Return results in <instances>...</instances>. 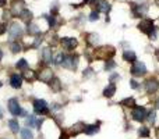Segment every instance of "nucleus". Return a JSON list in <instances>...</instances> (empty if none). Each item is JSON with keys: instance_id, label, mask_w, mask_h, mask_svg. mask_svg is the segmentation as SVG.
Listing matches in <instances>:
<instances>
[{"instance_id": "1", "label": "nucleus", "mask_w": 159, "mask_h": 139, "mask_svg": "<svg viewBox=\"0 0 159 139\" xmlns=\"http://www.w3.org/2000/svg\"><path fill=\"white\" fill-rule=\"evenodd\" d=\"M138 29L143 33L148 35V38L151 41L157 39V27L154 25V21L151 18H143V21L138 24Z\"/></svg>"}, {"instance_id": "2", "label": "nucleus", "mask_w": 159, "mask_h": 139, "mask_svg": "<svg viewBox=\"0 0 159 139\" xmlns=\"http://www.w3.org/2000/svg\"><path fill=\"white\" fill-rule=\"evenodd\" d=\"M116 54V49L113 46H101L98 47L96 50H93V57L98 59V60H110V59H113V56Z\"/></svg>"}, {"instance_id": "3", "label": "nucleus", "mask_w": 159, "mask_h": 139, "mask_svg": "<svg viewBox=\"0 0 159 139\" xmlns=\"http://www.w3.org/2000/svg\"><path fill=\"white\" fill-rule=\"evenodd\" d=\"M147 72H148V68H147V66H145L144 61L135 60L134 63L131 64V67H130V74H131L133 76H137V78H143V76H145Z\"/></svg>"}, {"instance_id": "4", "label": "nucleus", "mask_w": 159, "mask_h": 139, "mask_svg": "<svg viewBox=\"0 0 159 139\" xmlns=\"http://www.w3.org/2000/svg\"><path fill=\"white\" fill-rule=\"evenodd\" d=\"M147 113H148V110L144 106L135 104L131 109V111H130V117L134 121H137V123H144V121H147Z\"/></svg>"}, {"instance_id": "5", "label": "nucleus", "mask_w": 159, "mask_h": 139, "mask_svg": "<svg viewBox=\"0 0 159 139\" xmlns=\"http://www.w3.org/2000/svg\"><path fill=\"white\" fill-rule=\"evenodd\" d=\"M144 90L147 95H154L159 90V79L157 76H148L144 81Z\"/></svg>"}, {"instance_id": "6", "label": "nucleus", "mask_w": 159, "mask_h": 139, "mask_svg": "<svg viewBox=\"0 0 159 139\" xmlns=\"http://www.w3.org/2000/svg\"><path fill=\"white\" fill-rule=\"evenodd\" d=\"M32 107H34L35 114H38V115H48L49 114V106H48V103L43 100V99H35V100L32 102Z\"/></svg>"}, {"instance_id": "7", "label": "nucleus", "mask_w": 159, "mask_h": 139, "mask_svg": "<svg viewBox=\"0 0 159 139\" xmlns=\"http://www.w3.org/2000/svg\"><path fill=\"white\" fill-rule=\"evenodd\" d=\"M80 57L77 54H69V56H64V61L61 66L64 67V68L70 70V71H75L78 67V63H80Z\"/></svg>"}, {"instance_id": "8", "label": "nucleus", "mask_w": 159, "mask_h": 139, "mask_svg": "<svg viewBox=\"0 0 159 139\" xmlns=\"http://www.w3.org/2000/svg\"><path fill=\"white\" fill-rule=\"evenodd\" d=\"M53 78H55V74L49 67H43L39 72H36V79L41 82H45V84H49Z\"/></svg>"}, {"instance_id": "9", "label": "nucleus", "mask_w": 159, "mask_h": 139, "mask_svg": "<svg viewBox=\"0 0 159 139\" xmlns=\"http://www.w3.org/2000/svg\"><path fill=\"white\" fill-rule=\"evenodd\" d=\"M25 8V2L24 0H13L11 2V7H10V13L11 15L14 17H20L22 13H24Z\"/></svg>"}, {"instance_id": "10", "label": "nucleus", "mask_w": 159, "mask_h": 139, "mask_svg": "<svg viewBox=\"0 0 159 139\" xmlns=\"http://www.w3.org/2000/svg\"><path fill=\"white\" fill-rule=\"evenodd\" d=\"M7 109H8V111H10V114L14 115V117H18L22 113V109H21V106H20L18 99H16V98H11L10 100H8Z\"/></svg>"}, {"instance_id": "11", "label": "nucleus", "mask_w": 159, "mask_h": 139, "mask_svg": "<svg viewBox=\"0 0 159 139\" xmlns=\"http://www.w3.org/2000/svg\"><path fill=\"white\" fill-rule=\"evenodd\" d=\"M60 45L63 46L64 50L71 52V50H74L75 47L78 46V41L75 38H69V36H64V38L60 39Z\"/></svg>"}, {"instance_id": "12", "label": "nucleus", "mask_w": 159, "mask_h": 139, "mask_svg": "<svg viewBox=\"0 0 159 139\" xmlns=\"http://www.w3.org/2000/svg\"><path fill=\"white\" fill-rule=\"evenodd\" d=\"M8 35H10V39H13V41L18 39L22 35V27L18 22H11L10 28H8Z\"/></svg>"}, {"instance_id": "13", "label": "nucleus", "mask_w": 159, "mask_h": 139, "mask_svg": "<svg viewBox=\"0 0 159 139\" xmlns=\"http://www.w3.org/2000/svg\"><path fill=\"white\" fill-rule=\"evenodd\" d=\"M148 11V7L145 4H133V14L138 18H143Z\"/></svg>"}, {"instance_id": "14", "label": "nucleus", "mask_w": 159, "mask_h": 139, "mask_svg": "<svg viewBox=\"0 0 159 139\" xmlns=\"http://www.w3.org/2000/svg\"><path fill=\"white\" fill-rule=\"evenodd\" d=\"M10 86L13 89H20L22 86V76L18 74H13L10 76Z\"/></svg>"}, {"instance_id": "15", "label": "nucleus", "mask_w": 159, "mask_h": 139, "mask_svg": "<svg viewBox=\"0 0 159 139\" xmlns=\"http://www.w3.org/2000/svg\"><path fill=\"white\" fill-rule=\"evenodd\" d=\"M135 104H137V103H135V98H133V96L124 98V99H121V100L119 102V106L124 107V109H130V110H131Z\"/></svg>"}, {"instance_id": "16", "label": "nucleus", "mask_w": 159, "mask_h": 139, "mask_svg": "<svg viewBox=\"0 0 159 139\" xmlns=\"http://www.w3.org/2000/svg\"><path fill=\"white\" fill-rule=\"evenodd\" d=\"M85 124L84 123H81V121H80V123H75L74 125L71 127V129H70V135H71V137H77V135H80L81 134V132H84L85 131Z\"/></svg>"}, {"instance_id": "17", "label": "nucleus", "mask_w": 159, "mask_h": 139, "mask_svg": "<svg viewBox=\"0 0 159 139\" xmlns=\"http://www.w3.org/2000/svg\"><path fill=\"white\" fill-rule=\"evenodd\" d=\"M123 60L126 61V63H129V64H133L135 60H137V54H135L134 50L127 49V50H124L123 52Z\"/></svg>"}, {"instance_id": "18", "label": "nucleus", "mask_w": 159, "mask_h": 139, "mask_svg": "<svg viewBox=\"0 0 159 139\" xmlns=\"http://www.w3.org/2000/svg\"><path fill=\"white\" fill-rule=\"evenodd\" d=\"M116 90H117L116 85H115V84H109L107 86H105V89H103V92H102V95H103L106 99H112L113 96L116 95Z\"/></svg>"}, {"instance_id": "19", "label": "nucleus", "mask_w": 159, "mask_h": 139, "mask_svg": "<svg viewBox=\"0 0 159 139\" xmlns=\"http://www.w3.org/2000/svg\"><path fill=\"white\" fill-rule=\"evenodd\" d=\"M42 61L45 64H50L53 61V56H52V50L50 47H45L42 49Z\"/></svg>"}, {"instance_id": "20", "label": "nucleus", "mask_w": 159, "mask_h": 139, "mask_svg": "<svg viewBox=\"0 0 159 139\" xmlns=\"http://www.w3.org/2000/svg\"><path fill=\"white\" fill-rule=\"evenodd\" d=\"M99 131H101V128H99V123H96V124H89V125L85 127L84 134H87L88 137H92V135L98 134Z\"/></svg>"}, {"instance_id": "21", "label": "nucleus", "mask_w": 159, "mask_h": 139, "mask_svg": "<svg viewBox=\"0 0 159 139\" xmlns=\"http://www.w3.org/2000/svg\"><path fill=\"white\" fill-rule=\"evenodd\" d=\"M49 86H50V89H52L55 93H59L61 90V81L55 76V78L49 82Z\"/></svg>"}, {"instance_id": "22", "label": "nucleus", "mask_w": 159, "mask_h": 139, "mask_svg": "<svg viewBox=\"0 0 159 139\" xmlns=\"http://www.w3.org/2000/svg\"><path fill=\"white\" fill-rule=\"evenodd\" d=\"M27 33H30V35H39L41 33V31H39V27L38 24H35V22L31 21L30 24H27Z\"/></svg>"}, {"instance_id": "23", "label": "nucleus", "mask_w": 159, "mask_h": 139, "mask_svg": "<svg viewBox=\"0 0 159 139\" xmlns=\"http://www.w3.org/2000/svg\"><path fill=\"white\" fill-rule=\"evenodd\" d=\"M138 137L143 138V139H147V138L151 137V129H149V127L141 125L140 128H138Z\"/></svg>"}, {"instance_id": "24", "label": "nucleus", "mask_w": 159, "mask_h": 139, "mask_svg": "<svg viewBox=\"0 0 159 139\" xmlns=\"http://www.w3.org/2000/svg\"><path fill=\"white\" fill-rule=\"evenodd\" d=\"M99 42V35L98 33H88L87 35V43L89 46H96Z\"/></svg>"}, {"instance_id": "25", "label": "nucleus", "mask_w": 159, "mask_h": 139, "mask_svg": "<svg viewBox=\"0 0 159 139\" xmlns=\"http://www.w3.org/2000/svg\"><path fill=\"white\" fill-rule=\"evenodd\" d=\"M98 11H102V13H109L110 11V4L107 2H103V0H98Z\"/></svg>"}, {"instance_id": "26", "label": "nucleus", "mask_w": 159, "mask_h": 139, "mask_svg": "<svg viewBox=\"0 0 159 139\" xmlns=\"http://www.w3.org/2000/svg\"><path fill=\"white\" fill-rule=\"evenodd\" d=\"M8 128H10V131L13 132V134H17V132L20 131V124H18V121H17L16 118L10 120V121H8Z\"/></svg>"}, {"instance_id": "27", "label": "nucleus", "mask_w": 159, "mask_h": 139, "mask_svg": "<svg viewBox=\"0 0 159 139\" xmlns=\"http://www.w3.org/2000/svg\"><path fill=\"white\" fill-rule=\"evenodd\" d=\"M24 78L27 79V82H32V81H35L36 79V72L35 71H32V70H25L24 71Z\"/></svg>"}, {"instance_id": "28", "label": "nucleus", "mask_w": 159, "mask_h": 139, "mask_svg": "<svg viewBox=\"0 0 159 139\" xmlns=\"http://www.w3.org/2000/svg\"><path fill=\"white\" fill-rule=\"evenodd\" d=\"M116 67H117V63H116L113 59H110V60H106L105 61V71H109V72H112V70H115Z\"/></svg>"}, {"instance_id": "29", "label": "nucleus", "mask_w": 159, "mask_h": 139, "mask_svg": "<svg viewBox=\"0 0 159 139\" xmlns=\"http://www.w3.org/2000/svg\"><path fill=\"white\" fill-rule=\"evenodd\" d=\"M147 121H148L149 124H154L155 121H157V111H155L154 109L148 110V113H147Z\"/></svg>"}, {"instance_id": "30", "label": "nucleus", "mask_w": 159, "mask_h": 139, "mask_svg": "<svg viewBox=\"0 0 159 139\" xmlns=\"http://www.w3.org/2000/svg\"><path fill=\"white\" fill-rule=\"evenodd\" d=\"M20 18H21L22 21H25L27 24H30V22L32 21V13H31L30 10H24V13L20 15Z\"/></svg>"}, {"instance_id": "31", "label": "nucleus", "mask_w": 159, "mask_h": 139, "mask_svg": "<svg viewBox=\"0 0 159 139\" xmlns=\"http://www.w3.org/2000/svg\"><path fill=\"white\" fill-rule=\"evenodd\" d=\"M32 138H34V134L30 128L25 127V128L21 129V139H32Z\"/></svg>"}, {"instance_id": "32", "label": "nucleus", "mask_w": 159, "mask_h": 139, "mask_svg": "<svg viewBox=\"0 0 159 139\" xmlns=\"http://www.w3.org/2000/svg\"><path fill=\"white\" fill-rule=\"evenodd\" d=\"M36 124V117L35 115H27V120H25V125L27 128H32Z\"/></svg>"}, {"instance_id": "33", "label": "nucleus", "mask_w": 159, "mask_h": 139, "mask_svg": "<svg viewBox=\"0 0 159 139\" xmlns=\"http://www.w3.org/2000/svg\"><path fill=\"white\" fill-rule=\"evenodd\" d=\"M16 68L25 71V70L28 68V61L25 60V59H21V60H18V61H17V64H16Z\"/></svg>"}, {"instance_id": "34", "label": "nucleus", "mask_w": 159, "mask_h": 139, "mask_svg": "<svg viewBox=\"0 0 159 139\" xmlns=\"http://www.w3.org/2000/svg\"><path fill=\"white\" fill-rule=\"evenodd\" d=\"M10 50H11V53H20L22 50V47H21V45H20V42H11V45H10Z\"/></svg>"}, {"instance_id": "35", "label": "nucleus", "mask_w": 159, "mask_h": 139, "mask_svg": "<svg viewBox=\"0 0 159 139\" xmlns=\"http://www.w3.org/2000/svg\"><path fill=\"white\" fill-rule=\"evenodd\" d=\"M63 61H64V54H63V53H57V54H56V57H55V60H53V63H55L56 66H61V64H63Z\"/></svg>"}, {"instance_id": "36", "label": "nucleus", "mask_w": 159, "mask_h": 139, "mask_svg": "<svg viewBox=\"0 0 159 139\" xmlns=\"http://www.w3.org/2000/svg\"><path fill=\"white\" fill-rule=\"evenodd\" d=\"M119 79H121L120 74L117 72H112L109 75V84H116V81H119Z\"/></svg>"}, {"instance_id": "37", "label": "nucleus", "mask_w": 159, "mask_h": 139, "mask_svg": "<svg viewBox=\"0 0 159 139\" xmlns=\"http://www.w3.org/2000/svg\"><path fill=\"white\" fill-rule=\"evenodd\" d=\"M43 17L46 18V21H48V24H49L50 28H53L56 25V20H55V17L53 15H43Z\"/></svg>"}, {"instance_id": "38", "label": "nucleus", "mask_w": 159, "mask_h": 139, "mask_svg": "<svg viewBox=\"0 0 159 139\" xmlns=\"http://www.w3.org/2000/svg\"><path fill=\"white\" fill-rule=\"evenodd\" d=\"M98 20H99V11L98 10L92 11L89 14V21H98Z\"/></svg>"}, {"instance_id": "39", "label": "nucleus", "mask_w": 159, "mask_h": 139, "mask_svg": "<svg viewBox=\"0 0 159 139\" xmlns=\"http://www.w3.org/2000/svg\"><path fill=\"white\" fill-rule=\"evenodd\" d=\"M42 41H43V39H42V36L41 35H36V38H35V41H34V43H32V47H34V49H36V47H38L39 46V45H41L42 43Z\"/></svg>"}, {"instance_id": "40", "label": "nucleus", "mask_w": 159, "mask_h": 139, "mask_svg": "<svg viewBox=\"0 0 159 139\" xmlns=\"http://www.w3.org/2000/svg\"><path fill=\"white\" fill-rule=\"evenodd\" d=\"M130 88L131 89H140V82L138 81H135V79H130Z\"/></svg>"}, {"instance_id": "41", "label": "nucleus", "mask_w": 159, "mask_h": 139, "mask_svg": "<svg viewBox=\"0 0 159 139\" xmlns=\"http://www.w3.org/2000/svg\"><path fill=\"white\" fill-rule=\"evenodd\" d=\"M92 72H93L92 68H87V70H84V74H82V76H84V78H89V76L92 75Z\"/></svg>"}, {"instance_id": "42", "label": "nucleus", "mask_w": 159, "mask_h": 139, "mask_svg": "<svg viewBox=\"0 0 159 139\" xmlns=\"http://www.w3.org/2000/svg\"><path fill=\"white\" fill-rule=\"evenodd\" d=\"M6 31H7V28H6V24H4V22H2V24H0V36L4 35Z\"/></svg>"}, {"instance_id": "43", "label": "nucleus", "mask_w": 159, "mask_h": 139, "mask_svg": "<svg viewBox=\"0 0 159 139\" xmlns=\"http://www.w3.org/2000/svg\"><path fill=\"white\" fill-rule=\"evenodd\" d=\"M69 138H70V134H67V132H61V135H60L59 139H69Z\"/></svg>"}, {"instance_id": "44", "label": "nucleus", "mask_w": 159, "mask_h": 139, "mask_svg": "<svg viewBox=\"0 0 159 139\" xmlns=\"http://www.w3.org/2000/svg\"><path fill=\"white\" fill-rule=\"evenodd\" d=\"M52 109H53V110H59V109H61V106H60L59 103H55V104H53Z\"/></svg>"}, {"instance_id": "45", "label": "nucleus", "mask_w": 159, "mask_h": 139, "mask_svg": "<svg viewBox=\"0 0 159 139\" xmlns=\"http://www.w3.org/2000/svg\"><path fill=\"white\" fill-rule=\"evenodd\" d=\"M6 3H7V0H0V7H4Z\"/></svg>"}, {"instance_id": "46", "label": "nucleus", "mask_w": 159, "mask_h": 139, "mask_svg": "<svg viewBox=\"0 0 159 139\" xmlns=\"http://www.w3.org/2000/svg\"><path fill=\"white\" fill-rule=\"evenodd\" d=\"M155 107H157V109L159 110V98L157 99V102H155Z\"/></svg>"}, {"instance_id": "47", "label": "nucleus", "mask_w": 159, "mask_h": 139, "mask_svg": "<svg viewBox=\"0 0 159 139\" xmlns=\"http://www.w3.org/2000/svg\"><path fill=\"white\" fill-rule=\"evenodd\" d=\"M2 59H3V52L0 50V61H2Z\"/></svg>"}, {"instance_id": "48", "label": "nucleus", "mask_w": 159, "mask_h": 139, "mask_svg": "<svg viewBox=\"0 0 159 139\" xmlns=\"http://www.w3.org/2000/svg\"><path fill=\"white\" fill-rule=\"evenodd\" d=\"M0 117H2V111H0Z\"/></svg>"}, {"instance_id": "49", "label": "nucleus", "mask_w": 159, "mask_h": 139, "mask_svg": "<svg viewBox=\"0 0 159 139\" xmlns=\"http://www.w3.org/2000/svg\"><path fill=\"white\" fill-rule=\"evenodd\" d=\"M0 86H2V82H0Z\"/></svg>"}]
</instances>
